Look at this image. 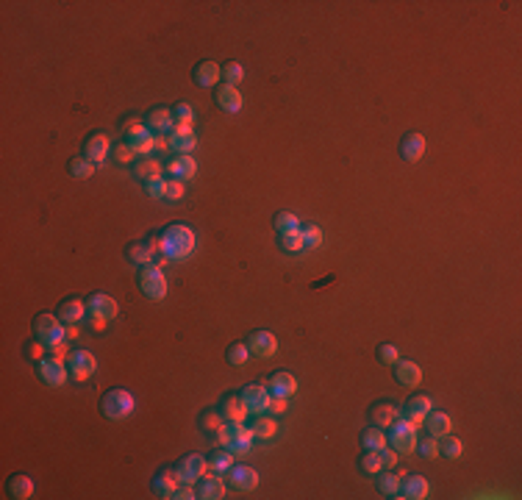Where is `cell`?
<instances>
[{"label":"cell","mask_w":522,"mask_h":500,"mask_svg":"<svg viewBox=\"0 0 522 500\" xmlns=\"http://www.w3.org/2000/svg\"><path fill=\"white\" fill-rule=\"evenodd\" d=\"M159 239H162V256L167 262H184L195 253L197 248L195 228L187 226V223H170L159 233Z\"/></svg>","instance_id":"1"},{"label":"cell","mask_w":522,"mask_h":500,"mask_svg":"<svg viewBox=\"0 0 522 500\" xmlns=\"http://www.w3.org/2000/svg\"><path fill=\"white\" fill-rule=\"evenodd\" d=\"M133 409H136V400H133V395H130L128 389H109V392L100 398V414H103L106 420H114V423L130 417Z\"/></svg>","instance_id":"2"},{"label":"cell","mask_w":522,"mask_h":500,"mask_svg":"<svg viewBox=\"0 0 522 500\" xmlns=\"http://www.w3.org/2000/svg\"><path fill=\"white\" fill-rule=\"evenodd\" d=\"M33 339H39L45 348H59L65 345L67 339V328L65 323L56 317V314H36L33 317Z\"/></svg>","instance_id":"3"},{"label":"cell","mask_w":522,"mask_h":500,"mask_svg":"<svg viewBox=\"0 0 522 500\" xmlns=\"http://www.w3.org/2000/svg\"><path fill=\"white\" fill-rule=\"evenodd\" d=\"M214 439L231 453H248L256 442V433H253V428H245L242 423H226Z\"/></svg>","instance_id":"4"},{"label":"cell","mask_w":522,"mask_h":500,"mask_svg":"<svg viewBox=\"0 0 522 500\" xmlns=\"http://www.w3.org/2000/svg\"><path fill=\"white\" fill-rule=\"evenodd\" d=\"M123 136H126V145H128L136 156H150V150L156 148V136L148 131V126L142 120L123 123Z\"/></svg>","instance_id":"5"},{"label":"cell","mask_w":522,"mask_h":500,"mask_svg":"<svg viewBox=\"0 0 522 500\" xmlns=\"http://www.w3.org/2000/svg\"><path fill=\"white\" fill-rule=\"evenodd\" d=\"M387 442L397 453H414V448H417V426L409 417H397L389 426Z\"/></svg>","instance_id":"6"},{"label":"cell","mask_w":522,"mask_h":500,"mask_svg":"<svg viewBox=\"0 0 522 500\" xmlns=\"http://www.w3.org/2000/svg\"><path fill=\"white\" fill-rule=\"evenodd\" d=\"M136 284H139L142 295H145L148 300H162L164 295H167V278H164L162 267H156V265L139 267Z\"/></svg>","instance_id":"7"},{"label":"cell","mask_w":522,"mask_h":500,"mask_svg":"<svg viewBox=\"0 0 522 500\" xmlns=\"http://www.w3.org/2000/svg\"><path fill=\"white\" fill-rule=\"evenodd\" d=\"M117 314H120V306H117V300L111 298L109 292H92V295L87 298V317L111 323Z\"/></svg>","instance_id":"8"},{"label":"cell","mask_w":522,"mask_h":500,"mask_svg":"<svg viewBox=\"0 0 522 500\" xmlns=\"http://www.w3.org/2000/svg\"><path fill=\"white\" fill-rule=\"evenodd\" d=\"M67 370H70V375H72L75 381H87V378H92V375H95V370H98V359H95V353H92V350L78 348V350H72V353L67 356Z\"/></svg>","instance_id":"9"},{"label":"cell","mask_w":522,"mask_h":500,"mask_svg":"<svg viewBox=\"0 0 522 500\" xmlns=\"http://www.w3.org/2000/svg\"><path fill=\"white\" fill-rule=\"evenodd\" d=\"M36 375L42 378V384L45 387H50V389H56V387H65L67 384V375H70V370H67V362L62 359H42V362H36Z\"/></svg>","instance_id":"10"},{"label":"cell","mask_w":522,"mask_h":500,"mask_svg":"<svg viewBox=\"0 0 522 500\" xmlns=\"http://www.w3.org/2000/svg\"><path fill=\"white\" fill-rule=\"evenodd\" d=\"M206 472H209V459H203V456H197V453L184 456V459L175 465V475H178L181 484H197Z\"/></svg>","instance_id":"11"},{"label":"cell","mask_w":522,"mask_h":500,"mask_svg":"<svg viewBox=\"0 0 522 500\" xmlns=\"http://www.w3.org/2000/svg\"><path fill=\"white\" fill-rule=\"evenodd\" d=\"M95 167L106 165V156H111V139L106 136V131H92L84 142V153Z\"/></svg>","instance_id":"12"},{"label":"cell","mask_w":522,"mask_h":500,"mask_svg":"<svg viewBox=\"0 0 522 500\" xmlns=\"http://www.w3.org/2000/svg\"><path fill=\"white\" fill-rule=\"evenodd\" d=\"M170 139H167V145L172 148V153H178V156H187L189 150H195L197 145V133L192 126H184V123H175V128L167 133Z\"/></svg>","instance_id":"13"},{"label":"cell","mask_w":522,"mask_h":500,"mask_svg":"<svg viewBox=\"0 0 522 500\" xmlns=\"http://www.w3.org/2000/svg\"><path fill=\"white\" fill-rule=\"evenodd\" d=\"M245 345H248L250 356H259V359H270V356L278 350V339H275V333L264 331V328H256V331L245 339Z\"/></svg>","instance_id":"14"},{"label":"cell","mask_w":522,"mask_h":500,"mask_svg":"<svg viewBox=\"0 0 522 500\" xmlns=\"http://www.w3.org/2000/svg\"><path fill=\"white\" fill-rule=\"evenodd\" d=\"M270 398H272V395H270V389H267L264 381L248 384V387L242 389V400H245V406H248L250 414H264L267 406H270Z\"/></svg>","instance_id":"15"},{"label":"cell","mask_w":522,"mask_h":500,"mask_svg":"<svg viewBox=\"0 0 522 500\" xmlns=\"http://www.w3.org/2000/svg\"><path fill=\"white\" fill-rule=\"evenodd\" d=\"M145 126H148V131L153 133H170L175 128V117H172V109H167V106H156V109H150L148 114H145V120H142Z\"/></svg>","instance_id":"16"},{"label":"cell","mask_w":522,"mask_h":500,"mask_svg":"<svg viewBox=\"0 0 522 500\" xmlns=\"http://www.w3.org/2000/svg\"><path fill=\"white\" fill-rule=\"evenodd\" d=\"M264 384H267L270 395H275V398H292L297 392V378L287 370H275Z\"/></svg>","instance_id":"17"},{"label":"cell","mask_w":522,"mask_h":500,"mask_svg":"<svg viewBox=\"0 0 522 500\" xmlns=\"http://www.w3.org/2000/svg\"><path fill=\"white\" fill-rule=\"evenodd\" d=\"M392 367H394V378H397V384H400V387L414 389V387H420V384H423V367L417 365V362L397 359Z\"/></svg>","instance_id":"18"},{"label":"cell","mask_w":522,"mask_h":500,"mask_svg":"<svg viewBox=\"0 0 522 500\" xmlns=\"http://www.w3.org/2000/svg\"><path fill=\"white\" fill-rule=\"evenodd\" d=\"M228 484L233 489H242V492H253L259 487V472L248 465H233L228 470Z\"/></svg>","instance_id":"19"},{"label":"cell","mask_w":522,"mask_h":500,"mask_svg":"<svg viewBox=\"0 0 522 500\" xmlns=\"http://www.w3.org/2000/svg\"><path fill=\"white\" fill-rule=\"evenodd\" d=\"M178 475H175V467L170 470H159L156 475H153V481H150V487H153V495L159 500H172V495H175V489H178Z\"/></svg>","instance_id":"20"},{"label":"cell","mask_w":522,"mask_h":500,"mask_svg":"<svg viewBox=\"0 0 522 500\" xmlns=\"http://www.w3.org/2000/svg\"><path fill=\"white\" fill-rule=\"evenodd\" d=\"M220 411H223L226 423H245V417L250 414L245 400H242V392H228L226 398L220 400Z\"/></svg>","instance_id":"21"},{"label":"cell","mask_w":522,"mask_h":500,"mask_svg":"<svg viewBox=\"0 0 522 500\" xmlns=\"http://www.w3.org/2000/svg\"><path fill=\"white\" fill-rule=\"evenodd\" d=\"M431 495V484L423 475H403L400 478V498L406 500H425Z\"/></svg>","instance_id":"22"},{"label":"cell","mask_w":522,"mask_h":500,"mask_svg":"<svg viewBox=\"0 0 522 500\" xmlns=\"http://www.w3.org/2000/svg\"><path fill=\"white\" fill-rule=\"evenodd\" d=\"M217 106L223 109V111H228V114H236V111H242V106H245V98H242V92H239V87H231V84H223V87H217Z\"/></svg>","instance_id":"23"},{"label":"cell","mask_w":522,"mask_h":500,"mask_svg":"<svg viewBox=\"0 0 522 500\" xmlns=\"http://www.w3.org/2000/svg\"><path fill=\"white\" fill-rule=\"evenodd\" d=\"M220 78H223V67L217 65V62H200L192 70V81H195L197 87H203V89L217 87Z\"/></svg>","instance_id":"24"},{"label":"cell","mask_w":522,"mask_h":500,"mask_svg":"<svg viewBox=\"0 0 522 500\" xmlns=\"http://www.w3.org/2000/svg\"><path fill=\"white\" fill-rule=\"evenodd\" d=\"M197 498L200 500H223L226 498V484H223V478H220L217 472L203 475V478L197 481Z\"/></svg>","instance_id":"25"},{"label":"cell","mask_w":522,"mask_h":500,"mask_svg":"<svg viewBox=\"0 0 522 500\" xmlns=\"http://www.w3.org/2000/svg\"><path fill=\"white\" fill-rule=\"evenodd\" d=\"M400 156L406 159V162H420L425 156V136L420 131H411L403 136V142H400Z\"/></svg>","instance_id":"26"},{"label":"cell","mask_w":522,"mask_h":500,"mask_svg":"<svg viewBox=\"0 0 522 500\" xmlns=\"http://www.w3.org/2000/svg\"><path fill=\"white\" fill-rule=\"evenodd\" d=\"M397 417H400L397 414V406L389 403V400H381V403H372L370 406V420H372L375 428H389Z\"/></svg>","instance_id":"27"},{"label":"cell","mask_w":522,"mask_h":500,"mask_svg":"<svg viewBox=\"0 0 522 500\" xmlns=\"http://www.w3.org/2000/svg\"><path fill=\"white\" fill-rule=\"evenodd\" d=\"M433 409V400L423 395V392H417V395H411V398L406 400V406H403V411H406V417L414 423V426H420L425 420V414Z\"/></svg>","instance_id":"28"},{"label":"cell","mask_w":522,"mask_h":500,"mask_svg":"<svg viewBox=\"0 0 522 500\" xmlns=\"http://www.w3.org/2000/svg\"><path fill=\"white\" fill-rule=\"evenodd\" d=\"M425 431L431 433V436H436V439H442V436H448V433L453 431V420H450V414H445V411H428L425 414Z\"/></svg>","instance_id":"29"},{"label":"cell","mask_w":522,"mask_h":500,"mask_svg":"<svg viewBox=\"0 0 522 500\" xmlns=\"http://www.w3.org/2000/svg\"><path fill=\"white\" fill-rule=\"evenodd\" d=\"M84 314H87V303L78 298H67L59 303V309H56V317H62V323H70V326H75V323H81L84 320Z\"/></svg>","instance_id":"30"},{"label":"cell","mask_w":522,"mask_h":500,"mask_svg":"<svg viewBox=\"0 0 522 500\" xmlns=\"http://www.w3.org/2000/svg\"><path fill=\"white\" fill-rule=\"evenodd\" d=\"M170 178H178V181H189L197 175V162L187 153V156H175L170 165H167Z\"/></svg>","instance_id":"31"},{"label":"cell","mask_w":522,"mask_h":500,"mask_svg":"<svg viewBox=\"0 0 522 500\" xmlns=\"http://www.w3.org/2000/svg\"><path fill=\"white\" fill-rule=\"evenodd\" d=\"M6 492H9V498L14 500H28L33 495V481L28 475H11L9 481H6Z\"/></svg>","instance_id":"32"},{"label":"cell","mask_w":522,"mask_h":500,"mask_svg":"<svg viewBox=\"0 0 522 500\" xmlns=\"http://www.w3.org/2000/svg\"><path fill=\"white\" fill-rule=\"evenodd\" d=\"M197 426L203 428V433L217 436L220 428L226 426V417H223V411H220V409H203V411H200V417H197Z\"/></svg>","instance_id":"33"},{"label":"cell","mask_w":522,"mask_h":500,"mask_svg":"<svg viewBox=\"0 0 522 500\" xmlns=\"http://www.w3.org/2000/svg\"><path fill=\"white\" fill-rule=\"evenodd\" d=\"M162 175V165L159 162H153V159H148V156H142V159H136V165H133V178L136 181H153V178H159Z\"/></svg>","instance_id":"34"},{"label":"cell","mask_w":522,"mask_h":500,"mask_svg":"<svg viewBox=\"0 0 522 500\" xmlns=\"http://www.w3.org/2000/svg\"><path fill=\"white\" fill-rule=\"evenodd\" d=\"M375 487H378V492L384 498H400V475H394V472H378L375 475Z\"/></svg>","instance_id":"35"},{"label":"cell","mask_w":522,"mask_h":500,"mask_svg":"<svg viewBox=\"0 0 522 500\" xmlns=\"http://www.w3.org/2000/svg\"><path fill=\"white\" fill-rule=\"evenodd\" d=\"M126 259H128L130 265L145 267V265H150V259H153V250L148 248V242H130L128 248H126Z\"/></svg>","instance_id":"36"},{"label":"cell","mask_w":522,"mask_h":500,"mask_svg":"<svg viewBox=\"0 0 522 500\" xmlns=\"http://www.w3.org/2000/svg\"><path fill=\"white\" fill-rule=\"evenodd\" d=\"M300 239H303V248L306 250H317L320 245H323V228L317 226V223H306V226H300Z\"/></svg>","instance_id":"37"},{"label":"cell","mask_w":522,"mask_h":500,"mask_svg":"<svg viewBox=\"0 0 522 500\" xmlns=\"http://www.w3.org/2000/svg\"><path fill=\"white\" fill-rule=\"evenodd\" d=\"M272 228L278 231V236H284V233H297L300 231V220L294 217L292 211H278V214L272 217Z\"/></svg>","instance_id":"38"},{"label":"cell","mask_w":522,"mask_h":500,"mask_svg":"<svg viewBox=\"0 0 522 500\" xmlns=\"http://www.w3.org/2000/svg\"><path fill=\"white\" fill-rule=\"evenodd\" d=\"M461 453H464V442L456 439V436H442V442H439V456L442 459H450V462H456L461 459Z\"/></svg>","instance_id":"39"},{"label":"cell","mask_w":522,"mask_h":500,"mask_svg":"<svg viewBox=\"0 0 522 500\" xmlns=\"http://www.w3.org/2000/svg\"><path fill=\"white\" fill-rule=\"evenodd\" d=\"M226 362L231 367H245L250 362V350H248V345L245 342H231L228 350H226Z\"/></svg>","instance_id":"40"},{"label":"cell","mask_w":522,"mask_h":500,"mask_svg":"<svg viewBox=\"0 0 522 500\" xmlns=\"http://www.w3.org/2000/svg\"><path fill=\"white\" fill-rule=\"evenodd\" d=\"M67 170H70V175H72V178L84 181V178H89V175H92L98 167L92 165L87 156H75V159H70V162H67Z\"/></svg>","instance_id":"41"},{"label":"cell","mask_w":522,"mask_h":500,"mask_svg":"<svg viewBox=\"0 0 522 500\" xmlns=\"http://www.w3.org/2000/svg\"><path fill=\"white\" fill-rule=\"evenodd\" d=\"M231 467H233V453L226 450V448H223V450H214V453L209 456V470L217 472V475H220V472H228Z\"/></svg>","instance_id":"42"},{"label":"cell","mask_w":522,"mask_h":500,"mask_svg":"<svg viewBox=\"0 0 522 500\" xmlns=\"http://www.w3.org/2000/svg\"><path fill=\"white\" fill-rule=\"evenodd\" d=\"M387 445V436L381 428H367L361 433V450H381Z\"/></svg>","instance_id":"43"},{"label":"cell","mask_w":522,"mask_h":500,"mask_svg":"<svg viewBox=\"0 0 522 500\" xmlns=\"http://www.w3.org/2000/svg\"><path fill=\"white\" fill-rule=\"evenodd\" d=\"M359 470L364 475H378L384 467H381V459H378V453L375 450H364L359 456Z\"/></svg>","instance_id":"44"},{"label":"cell","mask_w":522,"mask_h":500,"mask_svg":"<svg viewBox=\"0 0 522 500\" xmlns=\"http://www.w3.org/2000/svg\"><path fill=\"white\" fill-rule=\"evenodd\" d=\"M253 433H256V439H272V436L278 433V423H275L272 417L259 414V420H256V426H253Z\"/></svg>","instance_id":"45"},{"label":"cell","mask_w":522,"mask_h":500,"mask_svg":"<svg viewBox=\"0 0 522 500\" xmlns=\"http://www.w3.org/2000/svg\"><path fill=\"white\" fill-rule=\"evenodd\" d=\"M414 450H417L423 459H428V462H431V459H436V456H439V439L428 433L425 439H417V448H414Z\"/></svg>","instance_id":"46"},{"label":"cell","mask_w":522,"mask_h":500,"mask_svg":"<svg viewBox=\"0 0 522 500\" xmlns=\"http://www.w3.org/2000/svg\"><path fill=\"white\" fill-rule=\"evenodd\" d=\"M223 78H226V84H231V87H239L245 81V67L239 65V62L223 65Z\"/></svg>","instance_id":"47"},{"label":"cell","mask_w":522,"mask_h":500,"mask_svg":"<svg viewBox=\"0 0 522 500\" xmlns=\"http://www.w3.org/2000/svg\"><path fill=\"white\" fill-rule=\"evenodd\" d=\"M111 159H114V162H117V165H136V153H133V150H130L128 145H126V142H120V145H114V148H111Z\"/></svg>","instance_id":"48"},{"label":"cell","mask_w":522,"mask_h":500,"mask_svg":"<svg viewBox=\"0 0 522 500\" xmlns=\"http://www.w3.org/2000/svg\"><path fill=\"white\" fill-rule=\"evenodd\" d=\"M142 189H145V195H148V198H156V200L167 198V178L159 175V178H153V181H145V184H142Z\"/></svg>","instance_id":"49"},{"label":"cell","mask_w":522,"mask_h":500,"mask_svg":"<svg viewBox=\"0 0 522 500\" xmlns=\"http://www.w3.org/2000/svg\"><path fill=\"white\" fill-rule=\"evenodd\" d=\"M375 356H378V362H381V365L392 367L397 359H400V350H397L394 345H389V342H381V345L375 348Z\"/></svg>","instance_id":"50"},{"label":"cell","mask_w":522,"mask_h":500,"mask_svg":"<svg viewBox=\"0 0 522 500\" xmlns=\"http://www.w3.org/2000/svg\"><path fill=\"white\" fill-rule=\"evenodd\" d=\"M278 248L287 250V253H303L306 250L300 233H284V236H278Z\"/></svg>","instance_id":"51"},{"label":"cell","mask_w":522,"mask_h":500,"mask_svg":"<svg viewBox=\"0 0 522 500\" xmlns=\"http://www.w3.org/2000/svg\"><path fill=\"white\" fill-rule=\"evenodd\" d=\"M172 117H175V123L192 126V120H195V109H192L189 103H175V106H172Z\"/></svg>","instance_id":"52"},{"label":"cell","mask_w":522,"mask_h":500,"mask_svg":"<svg viewBox=\"0 0 522 500\" xmlns=\"http://www.w3.org/2000/svg\"><path fill=\"white\" fill-rule=\"evenodd\" d=\"M42 353H45V345H42L39 339L26 342V348H23V356H26V359H31V362H42V359H45Z\"/></svg>","instance_id":"53"},{"label":"cell","mask_w":522,"mask_h":500,"mask_svg":"<svg viewBox=\"0 0 522 500\" xmlns=\"http://www.w3.org/2000/svg\"><path fill=\"white\" fill-rule=\"evenodd\" d=\"M375 453H378V459H381V467H384V470H394V467H397V450H394V448H387V445H384V448H381V450H375Z\"/></svg>","instance_id":"54"},{"label":"cell","mask_w":522,"mask_h":500,"mask_svg":"<svg viewBox=\"0 0 522 500\" xmlns=\"http://www.w3.org/2000/svg\"><path fill=\"white\" fill-rule=\"evenodd\" d=\"M184 181H178V178H167V200H181L184 198Z\"/></svg>","instance_id":"55"},{"label":"cell","mask_w":522,"mask_h":500,"mask_svg":"<svg viewBox=\"0 0 522 500\" xmlns=\"http://www.w3.org/2000/svg\"><path fill=\"white\" fill-rule=\"evenodd\" d=\"M287 409H289V398H270V406H267V411L272 414V417H278V414H287Z\"/></svg>","instance_id":"56"},{"label":"cell","mask_w":522,"mask_h":500,"mask_svg":"<svg viewBox=\"0 0 522 500\" xmlns=\"http://www.w3.org/2000/svg\"><path fill=\"white\" fill-rule=\"evenodd\" d=\"M197 498V487L195 484H178L172 500H195Z\"/></svg>","instance_id":"57"}]
</instances>
